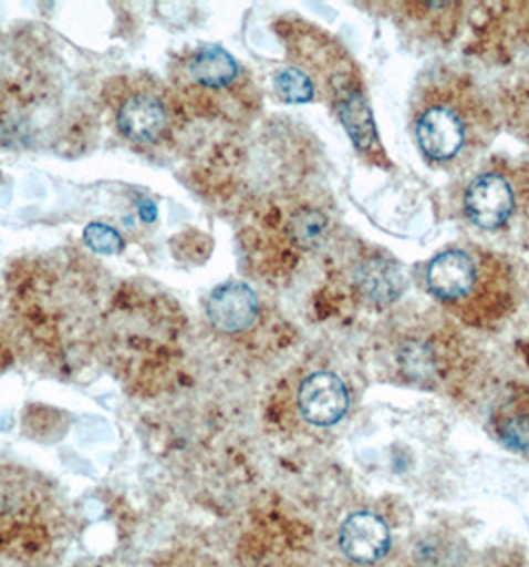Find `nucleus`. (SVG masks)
<instances>
[{
    "instance_id": "4",
    "label": "nucleus",
    "mask_w": 529,
    "mask_h": 567,
    "mask_svg": "<svg viewBox=\"0 0 529 567\" xmlns=\"http://www.w3.org/2000/svg\"><path fill=\"white\" fill-rule=\"evenodd\" d=\"M431 293L464 319L480 321L506 313L510 307V281L496 257L480 249H448L428 265Z\"/></svg>"
},
{
    "instance_id": "7",
    "label": "nucleus",
    "mask_w": 529,
    "mask_h": 567,
    "mask_svg": "<svg viewBox=\"0 0 529 567\" xmlns=\"http://www.w3.org/2000/svg\"><path fill=\"white\" fill-rule=\"evenodd\" d=\"M299 411L314 426H333L349 409V391L333 372H313L297 394Z\"/></svg>"
},
{
    "instance_id": "8",
    "label": "nucleus",
    "mask_w": 529,
    "mask_h": 567,
    "mask_svg": "<svg viewBox=\"0 0 529 567\" xmlns=\"http://www.w3.org/2000/svg\"><path fill=\"white\" fill-rule=\"evenodd\" d=\"M514 192L498 174L476 177L466 192V214L481 229H496L510 219Z\"/></svg>"
},
{
    "instance_id": "11",
    "label": "nucleus",
    "mask_w": 529,
    "mask_h": 567,
    "mask_svg": "<svg viewBox=\"0 0 529 567\" xmlns=\"http://www.w3.org/2000/svg\"><path fill=\"white\" fill-rule=\"evenodd\" d=\"M402 274L394 265L386 264L384 259H373L371 264L361 267L359 285L364 295H369L373 301H393L402 289Z\"/></svg>"
},
{
    "instance_id": "13",
    "label": "nucleus",
    "mask_w": 529,
    "mask_h": 567,
    "mask_svg": "<svg viewBox=\"0 0 529 567\" xmlns=\"http://www.w3.org/2000/svg\"><path fill=\"white\" fill-rule=\"evenodd\" d=\"M324 227H326V219H324L323 214L317 212V209L304 207V209L291 216L287 229H289V235H291L294 244L307 249L323 237Z\"/></svg>"
},
{
    "instance_id": "3",
    "label": "nucleus",
    "mask_w": 529,
    "mask_h": 567,
    "mask_svg": "<svg viewBox=\"0 0 529 567\" xmlns=\"http://www.w3.org/2000/svg\"><path fill=\"white\" fill-rule=\"evenodd\" d=\"M169 89L187 116L237 122L257 106L246 70L219 44L189 47L169 62Z\"/></svg>"
},
{
    "instance_id": "5",
    "label": "nucleus",
    "mask_w": 529,
    "mask_h": 567,
    "mask_svg": "<svg viewBox=\"0 0 529 567\" xmlns=\"http://www.w3.org/2000/svg\"><path fill=\"white\" fill-rule=\"evenodd\" d=\"M418 109L421 112L414 122V132L422 154L442 164L464 152L470 140L471 126L476 124L471 122L474 106L466 96V90H461V94L452 92V96H440L434 90V102L426 100Z\"/></svg>"
},
{
    "instance_id": "10",
    "label": "nucleus",
    "mask_w": 529,
    "mask_h": 567,
    "mask_svg": "<svg viewBox=\"0 0 529 567\" xmlns=\"http://www.w3.org/2000/svg\"><path fill=\"white\" fill-rule=\"evenodd\" d=\"M339 117L343 122L344 130L353 140L354 146L363 154L383 156V146L378 142L376 126H374L373 112L369 106V100L359 86L346 90L341 99L336 100Z\"/></svg>"
},
{
    "instance_id": "9",
    "label": "nucleus",
    "mask_w": 529,
    "mask_h": 567,
    "mask_svg": "<svg viewBox=\"0 0 529 567\" xmlns=\"http://www.w3.org/2000/svg\"><path fill=\"white\" fill-rule=\"evenodd\" d=\"M339 544L346 558L359 564H373L386 554L391 536L383 519L369 512H359L344 522Z\"/></svg>"
},
{
    "instance_id": "6",
    "label": "nucleus",
    "mask_w": 529,
    "mask_h": 567,
    "mask_svg": "<svg viewBox=\"0 0 529 567\" xmlns=\"http://www.w3.org/2000/svg\"><path fill=\"white\" fill-rule=\"evenodd\" d=\"M206 313L209 323L219 333H246L259 321V299L256 291L241 281H227L207 297Z\"/></svg>"
},
{
    "instance_id": "15",
    "label": "nucleus",
    "mask_w": 529,
    "mask_h": 567,
    "mask_svg": "<svg viewBox=\"0 0 529 567\" xmlns=\"http://www.w3.org/2000/svg\"><path fill=\"white\" fill-rule=\"evenodd\" d=\"M501 441L514 451L529 452V416H514L501 424Z\"/></svg>"
},
{
    "instance_id": "2",
    "label": "nucleus",
    "mask_w": 529,
    "mask_h": 567,
    "mask_svg": "<svg viewBox=\"0 0 529 567\" xmlns=\"http://www.w3.org/2000/svg\"><path fill=\"white\" fill-rule=\"evenodd\" d=\"M110 124L126 146L144 156L176 150L187 112L167 82L152 74H120L102 89Z\"/></svg>"
},
{
    "instance_id": "12",
    "label": "nucleus",
    "mask_w": 529,
    "mask_h": 567,
    "mask_svg": "<svg viewBox=\"0 0 529 567\" xmlns=\"http://www.w3.org/2000/svg\"><path fill=\"white\" fill-rule=\"evenodd\" d=\"M274 92L277 96L287 102V104H307L313 102L314 86L313 80L303 70L287 66L279 70L273 79Z\"/></svg>"
},
{
    "instance_id": "14",
    "label": "nucleus",
    "mask_w": 529,
    "mask_h": 567,
    "mask_svg": "<svg viewBox=\"0 0 529 567\" xmlns=\"http://www.w3.org/2000/svg\"><path fill=\"white\" fill-rule=\"evenodd\" d=\"M84 241L90 249L98 251V254H118L124 247V239L120 237L118 231H114L112 227L102 226V224H92L84 231Z\"/></svg>"
},
{
    "instance_id": "1",
    "label": "nucleus",
    "mask_w": 529,
    "mask_h": 567,
    "mask_svg": "<svg viewBox=\"0 0 529 567\" xmlns=\"http://www.w3.org/2000/svg\"><path fill=\"white\" fill-rule=\"evenodd\" d=\"M9 303L29 339L62 351L102 333L106 313L102 275L86 257L70 251L12 264Z\"/></svg>"
}]
</instances>
